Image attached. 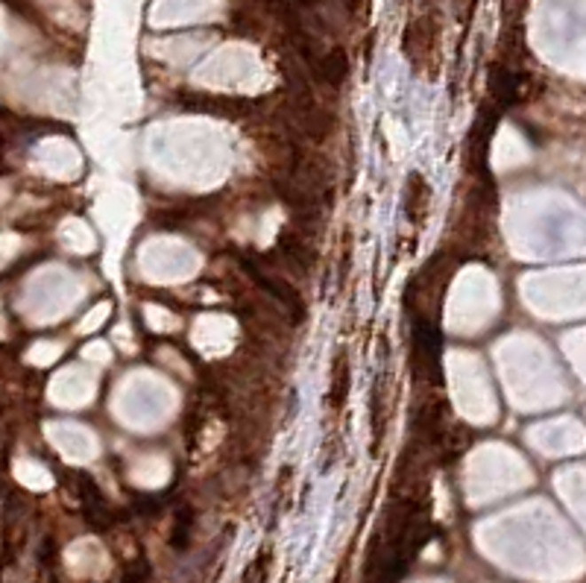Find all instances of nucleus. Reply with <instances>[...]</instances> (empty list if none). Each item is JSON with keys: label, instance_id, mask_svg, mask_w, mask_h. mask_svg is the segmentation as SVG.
Segmentation results:
<instances>
[{"label": "nucleus", "instance_id": "1", "mask_svg": "<svg viewBox=\"0 0 586 583\" xmlns=\"http://www.w3.org/2000/svg\"><path fill=\"white\" fill-rule=\"evenodd\" d=\"M80 501H82L85 516H89V522L94 525V528H105V525H109V508H105L100 490L91 481H85V478H82Z\"/></svg>", "mask_w": 586, "mask_h": 583}, {"label": "nucleus", "instance_id": "2", "mask_svg": "<svg viewBox=\"0 0 586 583\" xmlns=\"http://www.w3.org/2000/svg\"><path fill=\"white\" fill-rule=\"evenodd\" d=\"M414 338H417V346H419V352H422V358H426L428 364H434L437 355H440V331L431 326V323L419 320Z\"/></svg>", "mask_w": 586, "mask_h": 583}, {"label": "nucleus", "instance_id": "3", "mask_svg": "<svg viewBox=\"0 0 586 583\" xmlns=\"http://www.w3.org/2000/svg\"><path fill=\"white\" fill-rule=\"evenodd\" d=\"M320 71H323L325 80L338 85V82L343 80V74H346V59H343V53H340V51L325 53V56H323V62H320Z\"/></svg>", "mask_w": 586, "mask_h": 583}, {"label": "nucleus", "instance_id": "4", "mask_svg": "<svg viewBox=\"0 0 586 583\" xmlns=\"http://www.w3.org/2000/svg\"><path fill=\"white\" fill-rule=\"evenodd\" d=\"M121 583H150V566L144 560H138V563H132V566L123 571V578H121Z\"/></svg>", "mask_w": 586, "mask_h": 583}, {"label": "nucleus", "instance_id": "5", "mask_svg": "<svg viewBox=\"0 0 586 583\" xmlns=\"http://www.w3.org/2000/svg\"><path fill=\"white\" fill-rule=\"evenodd\" d=\"M455 4H457L460 21H469V15H473V9H475V0H455Z\"/></svg>", "mask_w": 586, "mask_h": 583}]
</instances>
